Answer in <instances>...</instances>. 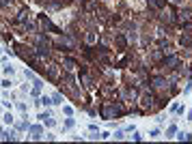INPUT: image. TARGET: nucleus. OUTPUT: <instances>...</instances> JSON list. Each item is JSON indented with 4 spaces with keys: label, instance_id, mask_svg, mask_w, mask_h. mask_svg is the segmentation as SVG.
<instances>
[{
    "label": "nucleus",
    "instance_id": "4468645a",
    "mask_svg": "<svg viewBox=\"0 0 192 144\" xmlns=\"http://www.w3.org/2000/svg\"><path fill=\"white\" fill-rule=\"evenodd\" d=\"M39 118H41V120H43V123H46L48 127H54V125H56V120H54V118H52V116H50V114H48V112H43V114H39Z\"/></svg>",
    "mask_w": 192,
    "mask_h": 144
},
{
    "label": "nucleus",
    "instance_id": "423d86ee",
    "mask_svg": "<svg viewBox=\"0 0 192 144\" xmlns=\"http://www.w3.org/2000/svg\"><path fill=\"white\" fill-rule=\"evenodd\" d=\"M39 22H41V26H43L46 30H50V32H54V35H58V37L63 35V30L58 28V26H54L52 22H50V17H48L46 13H41V15H39Z\"/></svg>",
    "mask_w": 192,
    "mask_h": 144
},
{
    "label": "nucleus",
    "instance_id": "393cba45",
    "mask_svg": "<svg viewBox=\"0 0 192 144\" xmlns=\"http://www.w3.org/2000/svg\"><path fill=\"white\" fill-rule=\"evenodd\" d=\"M4 123H7V125H11V123H13V116H11V114H4Z\"/></svg>",
    "mask_w": 192,
    "mask_h": 144
},
{
    "label": "nucleus",
    "instance_id": "f8f14e48",
    "mask_svg": "<svg viewBox=\"0 0 192 144\" xmlns=\"http://www.w3.org/2000/svg\"><path fill=\"white\" fill-rule=\"evenodd\" d=\"M41 88H43V82L35 77V80H32V90H30V95H32V97H37V95L41 93Z\"/></svg>",
    "mask_w": 192,
    "mask_h": 144
},
{
    "label": "nucleus",
    "instance_id": "7ed1b4c3",
    "mask_svg": "<svg viewBox=\"0 0 192 144\" xmlns=\"http://www.w3.org/2000/svg\"><path fill=\"white\" fill-rule=\"evenodd\" d=\"M52 41L50 39H48L46 35H43V32H37V43H35V52H37V56H50L52 54Z\"/></svg>",
    "mask_w": 192,
    "mask_h": 144
},
{
    "label": "nucleus",
    "instance_id": "a211bd4d",
    "mask_svg": "<svg viewBox=\"0 0 192 144\" xmlns=\"http://www.w3.org/2000/svg\"><path fill=\"white\" fill-rule=\"evenodd\" d=\"M37 103H39V106H52V97H41Z\"/></svg>",
    "mask_w": 192,
    "mask_h": 144
},
{
    "label": "nucleus",
    "instance_id": "4be33fe9",
    "mask_svg": "<svg viewBox=\"0 0 192 144\" xmlns=\"http://www.w3.org/2000/svg\"><path fill=\"white\" fill-rule=\"evenodd\" d=\"M63 114L71 116V114H74V108H71V106H63Z\"/></svg>",
    "mask_w": 192,
    "mask_h": 144
},
{
    "label": "nucleus",
    "instance_id": "a878e982",
    "mask_svg": "<svg viewBox=\"0 0 192 144\" xmlns=\"http://www.w3.org/2000/svg\"><path fill=\"white\" fill-rule=\"evenodd\" d=\"M2 88H11V80H2V84H0Z\"/></svg>",
    "mask_w": 192,
    "mask_h": 144
},
{
    "label": "nucleus",
    "instance_id": "20e7f679",
    "mask_svg": "<svg viewBox=\"0 0 192 144\" xmlns=\"http://www.w3.org/2000/svg\"><path fill=\"white\" fill-rule=\"evenodd\" d=\"M158 67L162 69H168V71H175L179 67V56H175V54H164V58L160 60V65Z\"/></svg>",
    "mask_w": 192,
    "mask_h": 144
},
{
    "label": "nucleus",
    "instance_id": "2eb2a0df",
    "mask_svg": "<svg viewBox=\"0 0 192 144\" xmlns=\"http://www.w3.org/2000/svg\"><path fill=\"white\" fill-rule=\"evenodd\" d=\"M2 140H11V142H13V140H18V138H15V131H4V134H2Z\"/></svg>",
    "mask_w": 192,
    "mask_h": 144
},
{
    "label": "nucleus",
    "instance_id": "ddd939ff",
    "mask_svg": "<svg viewBox=\"0 0 192 144\" xmlns=\"http://www.w3.org/2000/svg\"><path fill=\"white\" fill-rule=\"evenodd\" d=\"M46 77L48 80H56L58 77V67L54 65V67H46Z\"/></svg>",
    "mask_w": 192,
    "mask_h": 144
},
{
    "label": "nucleus",
    "instance_id": "1a4fd4ad",
    "mask_svg": "<svg viewBox=\"0 0 192 144\" xmlns=\"http://www.w3.org/2000/svg\"><path fill=\"white\" fill-rule=\"evenodd\" d=\"M179 45H181V47H190V49H192V32H184V35L179 37Z\"/></svg>",
    "mask_w": 192,
    "mask_h": 144
},
{
    "label": "nucleus",
    "instance_id": "9d476101",
    "mask_svg": "<svg viewBox=\"0 0 192 144\" xmlns=\"http://www.w3.org/2000/svg\"><path fill=\"white\" fill-rule=\"evenodd\" d=\"M114 43H117V47H119V52H123V49H128V39H125L121 32L119 35H114Z\"/></svg>",
    "mask_w": 192,
    "mask_h": 144
},
{
    "label": "nucleus",
    "instance_id": "bb28decb",
    "mask_svg": "<svg viewBox=\"0 0 192 144\" xmlns=\"http://www.w3.org/2000/svg\"><path fill=\"white\" fill-rule=\"evenodd\" d=\"M114 140H123V131H117V134H114Z\"/></svg>",
    "mask_w": 192,
    "mask_h": 144
},
{
    "label": "nucleus",
    "instance_id": "f03ea898",
    "mask_svg": "<svg viewBox=\"0 0 192 144\" xmlns=\"http://www.w3.org/2000/svg\"><path fill=\"white\" fill-rule=\"evenodd\" d=\"M13 47H15V54H18L22 60H26V63H30V65L37 63V52H35V47L26 45V43H13Z\"/></svg>",
    "mask_w": 192,
    "mask_h": 144
},
{
    "label": "nucleus",
    "instance_id": "b1692460",
    "mask_svg": "<svg viewBox=\"0 0 192 144\" xmlns=\"http://www.w3.org/2000/svg\"><path fill=\"white\" fill-rule=\"evenodd\" d=\"M9 4H13V0H0V9L9 7Z\"/></svg>",
    "mask_w": 192,
    "mask_h": 144
},
{
    "label": "nucleus",
    "instance_id": "6ab92c4d",
    "mask_svg": "<svg viewBox=\"0 0 192 144\" xmlns=\"http://www.w3.org/2000/svg\"><path fill=\"white\" fill-rule=\"evenodd\" d=\"M15 127H18L20 131H28V120H20V123L15 125Z\"/></svg>",
    "mask_w": 192,
    "mask_h": 144
},
{
    "label": "nucleus",
    "instance_id": "9b49d317",
    "mask_svg": "<svg viewBox=\"0 0 192 144\" xmlns=\"http://www.w3.org/2000/svg\"><path fill=\"white\" fill-rule=\"evenodd\" d=\"M63 67L71 71L74 67H80V65H78V60H76V58H71V56H67V54H65V56H63Z\"/></svg>",
    "mask_w": 192,
    "mask_h": 144
},
{
    "label": "nucleus",
    "instance_id": "7c9ffc66",
    "mask_svg": "<svg viewBox=\"0 0 192 144\" xmlns=\"http://www.w3.org/2000/svg\"><path fill=\"white\" fill-rule=\"evenodd\" d=\"M188 120H192V110H190V112H188Z\"/></svg>",
    "mask_w": 192,
    "mask_h": 144
},
{
    "label": "nucleus",
    "instance_id": "2f4dec72",
    "mask_svg": "<svg viewBox=\"0 0 192 144\" xmlns=\"http://www.w3.org/2000/svg\"><path fill=\"white\" fill-rule=\"evenodd\" d=\"M173 2H175V4H181V0H173Z\"/></svg>",
    "mask_w": 192,
    "mask_h": 144
},
{
    "label": "nucleus",
    "instance_id": "cd10ccee",
    "mask_svg": "<svg viewBox=\"0 0 192 144\" xmlns=\"http://www.w3.org/2000/svg\"><path fill=\"white\" fill-rule=\"evenodd\" d=\"M4 73H7V75H13V67H4Z\"/></svg>",
    "mask_w": 192,
    "mask_h": 144
},
{
    "label": "nucleus",
    "instance_id": "c756f323",
    "mask_svg": "<svg viewBox=\"0 0 192 144\" xmlns=\"http://www.w3.org/2000/svg\"><path fill=\"white\" fill-rule=\"evenodd\" d=\"M89 129H91V134H95V131H97V125H95V123H91V125H89Z\"/></svg>",
    "mask_w": 192,
    "mask_h": 144
},
{
    "label": "nucleus",
    "instance_id": "6e6552de",
    "mask_svg": "<svg viewBox=\"0 0 192 144\" xmlns=\"http://www.w3.org/2000/svg\"><path fill=\"white\" fill-rule=\"evenodd\" d=\"M28 134L35 138V140H41V134H43V129H41V125H28Z\"/></svg>",
    "mask_w": 192,
    "mask_h": 144
},
{
    "label": "nucleus",
    "instance_id": "aec40b11",
    "mask_svg": "<svg viewBox=\"0 0 192 144\" xmlns=\"http://www.w3.org/2000/svg\"><path fill=\"white\" fill-rule=\"evenodd\" d=\"M175 134H177V127H175V125H171V127L166 129V138H173Z\"/></svg>",
    "mask_w": 192,
    "mask_h": 144
},
{
    "label": "nucleus",
    "instance_id": "39448f33",
    "mask_svg": "<svg viewBox=\"0 0 192 144\" xmlns=\"http://www.w3.org/2000/svg\"><path fill=\"white\" fill-rule=\"evenodd\" d=\"M140 97V88L136 86V84H125V90H123V99L125 101H136V99Z\"/></svg>",
    "mask_w": 192,
    "mask_h": 144
},
{
    "label": "nucleus",
    "instance_id": "c85d7f7f",
    "mask_svg": "<svg viewBox=\"0 0 192 144\" xmlns=\"http://www.w3.org/2000/svg\"><path fill=\"white\" fill-rule=\"evenodd\" d=\"M18 110L20 112H26V103H18Z\"/></svg>",
    "mask_w": 192,
    "mask_h": 144
},
{
    "label": "nucleus",
    "instance_id": "412c9836",
    "mask_svg": "<svg viewBox=\"0 0 192 144\" xmlns=\"http://www.w3.org/2000/svg\"><path fill=\"white\" fill-rule=\"evenodd\" d=\"M74 125H76V120H74V118H67V120L63 123V127H65V129H71Z\"/></svg>",
    "mask_w": 192,
    "mask_h": 144
},
{
    "label": "nucleus",
    "instance_id": "5701e85b",
    "mask_svg": "<svg viewBox=\"0 0 192 144\" xmlns=\"http://www.w3.org/2000/svg\"><path fill=\"white\" fill-rule=\"evenodd\" d=\"M24 75H26V80H35V71H30V69H26Z\"/></svg>",
    "mask_w": 192,
    "mask_h": 144
},
{
    "label": "nucleus",
    "instance_id": "dca6fc26",
    "mask_svg": "<svg viewBox=\"0 0 192 144\" xmlns=\"http://www.w3.org/2000/svg\"><path fill=\"white\" fill-rule=\"evenodd\" d=\"M52 103H63V93H61V90L52 95Z\"/></svg>",
    "mask_w": 192,
    "mask_h": 144
},
{
    "label": "nucleus",
    "instance_id": "f257e3e1",
    "mask_svg": "<svg viewBox=\"0 0 192 144\" xmlns=\"http://www.w3.org/2000/svg\"><path fill=\"white\" fill-rule=\"evenodd\" d=\"M100 114H102V118H106V120H112V118H119V116H123L125 114V108H123V101H108V103H104V106L100 108Z\"/></svg>",
    "mask_w": 192,
    "mask_h": 144
},
{
    "label": "nucleus",
    "instance_id": "0eeeda50",
    "mask_svg": "<svg viewBox=\"0 0 192 144\" xmlns=\"http://www.w3.org/2000/svg\"><path fill=\"white\" fill-rule=\"evenodd\" d=\"M166 0H147V7H149L151 13H158V11H162L164 7H166Z\"/></svg>",
    "mask_w": 192,
    "mask_h": 144
},
{
    "label": "nucleus",
    "instance_id": "f3484780",
    "mask_svg": "<svg viewBox=\"0 0 192 144\" xmlns=\"http://www.w3.org/2000/svg\"><path fill=\"white\" fill-rule=\"evenodd\" d=\"M175 138H177V140H181V142H190V140H192V136H190V134H177Z\"/></svg>",
    "mask_w": 192,
    "mask_h": 144
}]
</instances>
